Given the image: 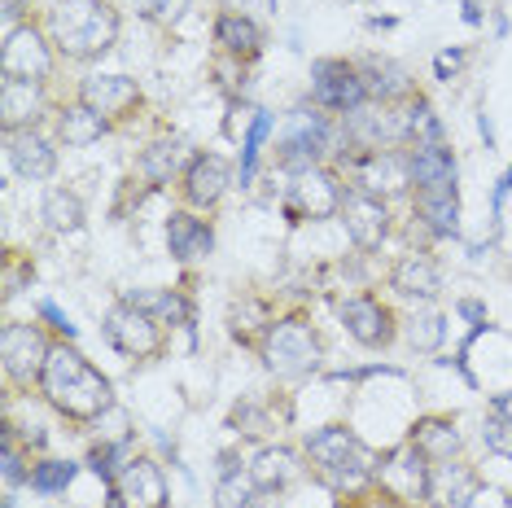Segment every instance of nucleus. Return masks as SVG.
Here are the masks:
<instances>
[{
    "label": "nucleus",
    "instance_id": "obj_10",
    "mask_svg": "<svg viewBox=\"0 0 512 508\" xmlns=\"http://www.w3.org/2000/svg\"><path fill=\"white\" fill-rule=\"evenodd\" d=\"M342 224L346 233H351V241L359 250H381V241L390 237V211L381 198H372V193H351V198L342 202Z\"/></svg>",
    "mask_w": 512,
    "mask_h": 508
},
{
    "label": "nucleus",
    "instance_id": "obj_5",
    "mask_svg": "<svg viewBox=\"0 0 512 508\" xmlns=\"http://www.w3.org/2000/svg\"><path fill=\"white\" fill-rule=\"evenodd\" d=\"M106 342L114 351L132 355V360H149V355L162 351V320L123 298V303L106 316Z\"/></svg>",
    "mask_w": 512,
    "mask_h": 508
},
{
    "label": "nucleus",
    "instance_id": "obj_36",
    "mask_svg": "<svg viewBox=\"0 0 512 508\" xmlns=\"http://www.w3.org/2000/svg\"><path fill=\"white\" fill-rule=\"evenodd\" d=\"M254 495H259V487H254V478H250L246 469L219 482V508H259Z\"/></svg>",
    "mask_w": 512,
    "mask_h": 508
},
{
    "label": "nucleus",
    "instance_id": "obj_14",
    "mask_svg": "<svg viewBox=\"0 0 512 508\" xmlns=\"http://www.w3.org/2000/svg\"><path fill=\"white\" fill-rule=\"evenodd\" d=\"M477 491H482V478H477L469 465H456V460H451V465H434L425 500L434 508H469Z\"/></svg>",
    "mask_w": 512,
    "mask_h": 508
},
{
    "label": "nucleus",
    "instance_id": "obj_1",
    "mask_svg": "<svg viewBox=\"0 0 512 508\" xmlns=\"http://www.w3.org/2000/svg\"><path fill=\"white\" fill-rule=\"evenodd\" d=\"M40 381H44V399H49L57 412L75 417V421L101 417V412L114 403L110 381L101 377L75 346H53L49 360H44Z\"/></svg>",
    "mask_w": 512,
    "mask_h": 508
},
{
    "label": "nucleus",
    "instance_id": "obj_21",
    "mask_svg": "<svg viewBox=\"0 0 512 508\" xmlns=\"http://www.w3.org/2000/svg\"><path fill=\"white\" fill-rule=\"evenodd\" d=\"M167 246L180 263H193V259H206V254L215 250V233H211V224H202L197 215L180 211V215L167 219Z\"/></svg>",
    "mask_w": 512,
    "mask_h": 508
},
{
    "label": "nucleus",
    "instance_id": "obj_35",
    "mask_svg": "<svg viewBox=\"0 0 512 508\" xmlns=\"http://www.w3.org/2000/svg\"><path fill=\"white\" fill-rule=\"evenodd\" d=\"M75 473H79V465H71V460H44V465L31 469V482H36L44 495H57V491L71 487Z\"/></svg>",
    "mask_w": 512,
    "mask_h": 508
},
{
    "label": "nucleus",
    "instance_id": "obj_34",
    "mask_svg": "<svg viewBox=\"0 0 512 508\" xmlns=\"http://www.w3.org/2000/svg\"><path fill=\"white\" fill-rule=\"evenodd\" d=\"M407 136H412L416 145H438L442 141V123L429 101H412V110H407Z\"/></svg>",
    "mask_w": 512,
    "mask_h": 508
},
{
    "label": "nucleus",
    "instance_id": "obj_30",
    "mask_svg": "<svg viewBox=\"0 0 512 508\" xmlns=\"http://www.w3.org/2000/svg\"><path fill=\"white\" fill-rule=\"evenodd\" d=\"M412 447H421L429 460H451L460 452V434L447 421H421L412 434Z\"/></svg>",
    "mask_w": 512,
    "mask_h": 508
},
{
    "label": "nucleus",
    "instance_id": "obj_42",
    "mask_svg": "<svg viewBox=\"0 0 512 508\" xmlns=\"http://www.w3.org/2000/svg\"><path fill=\"white\" fill-rule=\"evenodd\" d=\"M40 316H44V320H49V325H53L57 333H62V338H66V342H71V338H75V325H71V320H66V311H62V307H57V303H40Z\"/></svg>",
    "mask_w": 512,
    "mask_h": 508
},
{
    "label": "nucleus",
    "instance_id": "obj_38",
    "mask_svg": "<svg viewBox=\"0 0 512 508\" xmlns=\"http://www.w3.org/2000/svg\"><path fill=\"white\" fill-rule=\"evenodd\" d=\"M119 460H123V447H119V443H97V447L88 452L92 473H97V478H106V482H114V473H123Z\"/></svg>",
    "mask_w": 512,
    "mask_h": 508
},
{
    "label": "nucleus",
    "instance_id": "obj_31",
    "mask_svg": "<svg viewBox=\"0 0 512 508\" xmlns=\"http://www.w3.org/2000/svg\"><path fill=\"white\" fill-rule=\"evenodd\" d=\"M180 167H184V145L180 141H158L141 154V171L149 176V184H167Z\"/></svg>",
    "mask_w": 512,
    "mask_h": 508
},
{
    "label": "nucleus",
    "instance_id": "obj_23",
    "mask_svg": "<svg viewBox=\"0 0 512 508\" xmlns=\"http://www.w3.org/2000/svg\"><path fill=\"white\" fill-rule=\"evenodd\" d=\"M438 263L429 254H407L394 268V290L407 294V298H434L438 294Z\"/></svg>",
    "mask_w": 512,
    "mask_h": 508
},
{
    "label": "nucleus",
    "instance_id": "obj_8",
    "mask_svg": "<svg viewBox=\"0 0 512 508\" xmlns=\"http://www.w3.org/2000/svg\"><path fill=\"white\" fill-rule=\"evenodd\" d=\"M311 79H316V84H311V97H316V106H324V110L355 114L368 101L364 75H359L351 62H316L311 66Z\"/></svg>",
    "mask_w": 512,
    "mask_h": 508
},
{
    "label": "nucleus",
    "instance_id": "obj_46",
    "mask_svg": "<svg viewBox=\"0 0 512 508\" xmlns=\"http://www.w3.org/2000/svg\"><path fill=\"white\" fill-rule=\"evenodd\" d=\"M460 316H464V320H473V325L482 329V303H473V298H469V303H460Z\"/></svg>",
    "mask_w": 512,
    "mask_h": 508
},
{
    "label": "nucleus",
    "instance_id": "obj_17",
    "mask_svg": "<svg viewBox=\"0 0 512 508\" xmlns=\"http://www.w3.org/2000/svg\"><path fill=\"white\" fill-rule=\"evenodd\" d=\"M342 325L359 346H386L390 342V316L377 298L355 294L342 303Z\"/></svg>",
    "mask_w": 512,
    "mask_h": 508
},
{
    "label": "nucleus",
    "instance_id": "obj_3",
    "mask_svg": "<svg viewBox=\"0 0 512 508\" xmlns=\"http://www.w3.org/2000/svg\"><path fill=\"white\" fill-rule=\"evenodd\" d=\"M307 456L333 487H364L372 478V456L351 430L342 425H324L307 438Z\"/></svg>",
    "mask_w": 512,
    "mask_h": 508
},
{
    "label": "nucleus",
    "instance_id": "obj_40",
    "mask_svg": "<svg viewBox=\"0 0 512 508\" xmlns=\"http://www.w3.org/2000/svg\"><path fill=\"white\" fill-rule=\"evenodd\" d=\"M189 0H136V14L149 18V22H171Z\"/></svg>",
    "mask_w": 512,
    "mask_h": 508
},
{
    "label": "nucleus",
    "instance_id": "obj_37",
    "mask_svg": "<svg viewBox=\"0 0 512 508\" xmlns=\"http://www.w3.org/2000/svg\"><path fill=\"white\" fill-rule=\"evenodd\" d=\"M407 338H412L416 351H438L442 338H447V325H442V316H434V311H429V316H416V320H412Z\"/></svg>",
    "mask_w": 512,
    "mask_h": 508
},
{
    "label": "nucleus",
    "instance_id": "obj_24",
    "mask_svg": "<svg viewBox=\"0 0 512 508\" xmlns=\"http://www.w3.org/2000/svg\"><path fill=\"white\" fill-rule=\"evenodd\" d=\"M127 303L145 307L149 316L162 320V325L193 329V303H189V298H180V294H171V290H132V294H127Z\"/></svg>",
    "mask_w": 512,
    "mask_h": 508
},
{
    "label": "nucleus",
    "instance_id": "obj_15",
    "mask_svg": "<svg viewBox=\"0 0 512 508\" xmlns=\"http://www.w3.org/2000/svg\"><path fill=\"white\" fill-rule=\"evenodd\" d=\"M5 149H9V163L22 180H49L57 171V154L53 145L44 141L40 132H31V127H22V132H9L5 136Z\"/></svg>",
    "mask_w": 512,
    "mask_h": 508
},
{
    "label": "nucleus",
    "instance_id": "obj_6",
    "mask_svg": "<svg viewBox=\"0 0 512 508\" xmlns=\"http://www.w3.org/2000/svg\"><path fill=\"white\" fill-rule=\"evenodd\" d=\"M329 119L320 110L302 106L289 114V127H285V141H281V163L294 167V171H311L324 158L329 149Z\"/></svg>",
    "mask_w": 512,
    "mask_h": 508
},
{
    "label": "nucleus",
    "instance_id": "obj_2",
    "mask_svg": "<svg viewBox=\"0 0 512 508\" xmlns=\"http://www.w3.org/2000/svg\"><path fill=\"white\" fill-rule=\"evenodd\" d=\"M114 36H119V18L97 0H75L53 14V44L66 57H101Z\"/></svg>",
    "mask_w": 512,
    "mask_h": 508
},
{
    "label": "nucleus",
    "instance_id": "obj_28",
    "mask_svg": "<svg viewBox=\"0 0 512 508\" xmlns=\"http://www.w3.org/2000/svg\"><path fill=\"white\" fill-rule=\"evenodd\" d=\"M31 119H40V84H27V79H5V127L22 132Z\"/></svg>",
    "mask_w": 512,
    "mask_h": 508
},
{
    "label": "nucleus",
    "instance_id": "obj_11",
    "mask_svg": "<svg viewBox=\"0 0 512 508\" xmlns=\"http://www.w3.org/2000/svg\"><path fill=\"white\" fill-rule=\"evenodd\" d=\"M53 346L44 342V333L36 325H5V338H0V355H5V373L14 381H27L44 373V360H49Z\"/></svg>",
    "mask_w": 512,
    "mask_h": 508
},
{
    "label": "nucleus",
    "instance_id": "obj_4",
    "mask_svg": "<svg viewBox=\"0 0 512 508\" xmlns=\"http://www.w3.org/2000/svg\"><path fill=\"white\" fill-rule=\"evenodd\" d=\"M263 360H267V368H272L276 377L298 381V377H307V373H316L320 368V342H316V333L302 325V320H281V325L267 329Z\"/></svg>",
    "mask_w": 512,
    "mask_h": 508
},
{
    "label": "nucleus",
    "instance_id": "obj_39",
    "mask_svg": "<svg viewBox=\"0 0 512 508\" xmlns=\"http://www.w3.org/2000/svg\"><path fill=\"white\" fill-rule=\"evenodd\" d=\"M482 434H486V447H491V452L512 460V421L508 417H495V412H491V421H486Z\"/></svg>",
    "mask_w": 512,
    "mask_h": 508
},
{
    "label": "nucleus",
    "instance_id": "obj_16",
    "mask_svg": "<svg viewBox=\"0 0 512 508\" xmlns=\"http://www.w3.org/2000/svg\"><path fill=\"white\" fill-rule=\"evenodd\" d=\"M416 202H421V215L434 237H456L460 233V189L456 180H438L416 189Z\"/></svg>",
    "mask_w": 512,
    "mask_h": 508
},
{
    "label": "nucleus",
    "instance_id": "obj_32",
    "mask_svg": "<svg viewBox=\"0 0 512 508\" xmlns=\"http://www.w3.org/2000/svg\"><path fill=\"white\" fill-rule=\"evenodd\" d=\"M359 75H364V88L372 101H390L403 92V71L390 62H381V57H368L364 66H359Z\"/></svg>",
    "mask_w": 512,
    "mask_h": 508
},
{
    "label": "nucleus",
    "instance_id": "obj_47",
    "mask_svg": "<svg viewBox=\"0 0 512 508\" xmlns=\"http://www.w3.org/2000/svg\"><path fill=\"white\" fill-rule=\"evenodd\" d=\"M460 18H464V22H482V9H477V5H473V0H464Z\"/></svg>",
    "mask_w": 512,
    "mask_h": 508
},
{
    "label": "nucleus",
    "instance_id": "obj_13",
    "mask_svg": "<svg viewBox=\"0 0 512 508\" xmlns=\"http://www.w3.org/2000/svg\"><path fill=\"white\" fill-rule=\"evenodd\" d=\"M429 456L421 452V447H403L399 456H390L386 465H381V478H386L390 495H399V500H425L429 491Z\"/></svg>",
    "mask_w": 512,
    "mask_h": 508
},
{
    "label": "nucleus",
    "instance_id": "obj_43",
    "mask_svg": "<svg viewBox=\"0 0 512 508\" xmlns=\"http://www.w3.org/2000/svg\"><path fill=\"white\" fill-rule=\"evenodd\" d=\"M0 473H5V487H18L22 482V460L9 452V443H5V452H0Z\"/></svg>",
    "mask_w": 512,
    "mask_h": 508
},
{
    "label": "nucleus",
    "instance_id": "obj_27",
    "mask_svg": "<svg viewBox=\"0 0 512 508\" xmlns=\"http://www.w3.org/2000/svg\"><path fill=\"white\" fill-rule=\"evenodd\" d=\"M106 127H110V119H101L92 106H71L62 114V123H57V136H62L66 145H75V149H84V145H92V141H101L106 136Z\"/></svg>",
    "mask_w": 512,
    "mask_h": 508
},
{
    "label": "nucleus",
    "instance_id": "obj_19",
    "mask_svg": "<svg viewBox=\"0 0 512 508\" xmlns=\"http://www.w3.org/2000/svg\"><path fill=\"white\" fill-rule=\"evenodd\" d=\"M228 189V163L219 154H197L184 171V193L193 206H215Z\"/></svg>",
    "mask_w": 512,
    "mask_h": 508
},
{
    "label": "nucleus",
    "instance_id": "obj_9",
    "mask_svg": "<svg viewBox=\"0 0 512 508\" xmlns=\"http://www.w3.org/2000/svg\"><path fill=\"white\" fill-rule=\"evenodd\" d=\"M0 66H5V79H27V84H44L53 66V53L44 44L40 31L31 27H14L5 31V53H0Z\"/></svg>",
    "mask_w": 512,
    "mask_h": 508
},
{
    "label": "nucleus",
    "instance_id": "obj_41",
    "mask_svg": "<svg viewBox=\"0 0 512 508\" xmlns=\"http://www.w3.org/2000/svg\"><path fill=\"white\" fill-rule=\"evenodd\" d=\"M464 62H469V57H464V49H442V53L434 57V75H438V79H456V75L464 71Z\"/></svg>",
    "mask_w": 512,
    "mask_h": 508
},
{
    "label": "nucleus",
    "instance_id": "obj_44",
    "mask_svg": "<svg viewBox=\"0 0 512 508\" xmlns=\"http://www.w3.org/2000/svg\"><path fill=\"white\" fill-rule=\"evenodd\" d=\"M224 5L228 9H254V5H259L263 14H267V9H276V0H224Z\"/></svg>",
    "mask_w": 512,
    "mask_h": 508
},
{
    "label": "nucleus",
    "instance_id": "obj_20",
    "mask_svg": "<svg viewBox=\"0 0 512 508\" xmlns=\"http://www.w3.org/2000/svg\"><path fill=\"white\" fill-rule=\"evenodd\" d=\"M403 180H407V158H394V154H386V149H377V154H364L355 163L359 193H372V198H381V193H394Z\"/></svg>",
    "mask_w": 512,
    "mask_h": 508
},
{
    "label": "nucleus",
    "instance_id": "obj_26",
    "mask_svg": "<svg viewBox=\"0 0 512 508\" xmlns=\"http://www.w3.org/2000/svg\"><path fill=\"white\" fill-rule=\"evenodd\" d=\"M246 473L254 478V487L259 491H281L285 482L294 478V456H289L285 447H263V452H254Z\"/></svg>",
    "mask_w": 512,
    "mask_h": 508
},
{
    "label": "nucleus",
    "instance_id": "obj_29",
    "mask_svg": "<svg viewBox=\"0 0 512 508\" xmlns=\"http://www.w3.org/2000/svg\"><path fill=\"white\" fill-rule=\"evenodd\" d=\"M40 215L53 233H71V228L84 224V202H79L71 189H53V193H44Z\"/></svg>",
    "mask_w": 512,
    "mask_h": 508
},
{
    "label": "nucleus",
    "instance_id": "obj_18",
    "mask_svg": "<svg viewBox=\"0 0 512 508\" xmlns=\"http://www.w3.org/2000/svg\"><path fill=\"white\" fill-rule=\"evenodd\" d=\"M79 101L92 106L101 114V119H110V114H127L141 101V88L132 84L127 75H92L84 88H79Z\"/></svg>",
    "mask_w": 512,
    "mask_h": 508
},
{
    "label": "nucleus",
    "instance_id": "obj_25",
    "mask_svg": "<svg viewBox=\"0 0 512 508\" xmlns=\"http://www.w3.org/2000/svg\"><path fill=\"white\" fill-rule=\"evenodd\" d=\"M215 40L224 44L232 57H259L263 49V31L254 27V18L246 14H224L215 22Z\"/></svg>",
    "mask_w": 512,
    "mask_h": 508
},
{
    "label": "nucleus",
    "instance_id": "obj_7",
    "mask_svg": "<svg viewBox=\"0 0 512 508\" xmlns=\"http://www.w3.org/2000/svg\"><path fill=\"white\" fill-rule=\"evenodd\" d=\"M342 184L329 171L311 167V171H298L294 184L285 193V215L294 219H329L333 211H342Z\"/></svg>",
    "mask_w": 512,
    "mask_h": 508
},
{
    "label": "nucleus",
    "instance_id": "obj_22",
    "mask_svg": "<svg viewBox=\"0 0 512 508\" xmlns=\"http://www.w3.org/2000/svg\"><path fill=\"white\" fill-rule=\"evenodd\" d=\"M438 180H456V158H451V149H442V141L416 145L412 154H407V184L425 189V184H438Z\"/></svg>",
    "mask_w": 512,
    "mask_h": 508
},
{
    "label": "nucleus",
    "instance_id": "obj_33",
    "mask_svg": "<svg viewBox=\"0 0 512 508\" xmlns=\"http://www.w3.org/2000/svg\"><path fill=\"white\" fill-rule=\"evenodd\" d=\"M267 132H272V114H267L263 106H254L250 127H246V149H241V184L254 180V167H259V149L267 141Z\"/></svg>",
    "mask_w": 512,
    "mask_h": 508
},
{
    "label": "nucleus",
    "instance_id": "obj_12",
    "mask_svg": "<svg viewBox=\"0 0 512 508\" xmlns=\"http://www.w3.org/2000/svg\"><path fill=\"white\" fill-rule=\"evenodd\" d=\"M119 508H167V482L154 460H127L119 473Z\"/></svg>",
    "mask_w": 512,
    "mask_h": 508
},
{
    "label": "nucleus",
    "instance_id": "obj_45",
    "mask_svg": "<svg viewBox=\"0 0 512 508\" xmlns=\"http://www.w3.org/2000/svg\"><path fill=\"white\" fill-rule=\"evenodd\" d=\"M491 412H495V417H508V421H512V390H508V395H495Z\"/></svg>",
    "mask_w": 512,
    "mask_h": 508
}]
</instances>
